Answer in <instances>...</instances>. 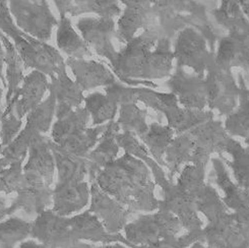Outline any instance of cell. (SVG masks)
Instances as JSON below:
<instances>
[{"label":"cell","instance_id":"obj_1","mask_svg":"<svg viewBox=\"0 0 249 248\" xmlns=\"http://www.w3.org/2000/svg\"><path fill=\"white\" fill-rule=\"evenodd\" d=\"M95 181L108 195L132 213H153L159 209L156 182L150 168L127 153L101 170Z\"/></svg>","mask_w":249,"mask_h":248},{"label":"cell","instance_id":"obj_2","mask_svg":"<svg viewBox=\"0 0 249 248\" xmlns=\"http://www.w3.org/2000/svg\"><path fill=\"white\" fill-rule=\"evenodd\" d=\"M117 142L120 149L142 160L150 168L153 178L163 193V199H159V209L173 213L178 218L186 232L202 229L203 223L198 216L195 200L181 189L176 183L170 181L163 167L151 157L144 144L130 132H119Z\"/></svg>","mask_w":249,"mask_h":248},{"label":"cell","instance_id":"obj_3","mask_svg":"<svg viewBox=\"0 0 249 248\" xmlns=\"http://www.w3.org/2000/svg\"><path fill=\"white\" fill-rule=\"evenodd\" d=\"M108 95L118 106L142 102L146 107L161 112L167 119V125L174 130L175 135L189 132L200 124L213 119L211 110L198 111L183 108L172 93L156 92L150 88H133L116 83L109 88Z\"/></svg>","mask_w":249,"mask_h":248},{"label":"cell","instance_id":"obj_4","mask_svg":"<svg viewBox=\"0 0 249 248\" xmlns=\"http://www.w3.org/2000/svg\"><path fill=\"white\" fill-rule=\"evenodd\" d=\"M9 1L0 0V30L10 38L24 62L25 69L40 71L51 77L66 65L61 53L51 45L41 42L18 28L10 15Z\"/></svg>","mask_w":249,"mask_h":248},{"label":"cell","instance_id":"obj_5","mask_svg":"<svg viewBox=\"0 0 249 248\" xmlns=\"http://www.w3.org/2000/svg\"><path fill=\"white\" fill-rule=\"evenodd\" d=\"M160 37L156 31H143L118 51L116 62L111 71L119 82L133 88L158 87L155 83L146 81V74L152 52Z\"/></svg>","mask_w":249,"mask_h":248},{"label":"cell","instance_id":"obj_6","mask_svg":"<svg viewBox=\"0 0 249 248\" xmlns=\"http://www.w3.org/2000/svg\"><path fill=\"white\" fill-rule=\"evenodd\" d=\"M182 229V225L173 213L158 210L128 222L123 229V236L130 244L151 245L176 237Z\"/></svg>","mask_w":249,"mask_h":248},{"label":"cell","instance_id":"obj_7","mask_svg":"<svg viewBox=\"0 0 249 248\" xmlns=\"http://www.w3.org/2000/svg\"><path fill=\"white\" fill-rule=\"evenodd\" d=\"M8 7L18 28L41 42L47 43L53 28L58 27L59 21L46 0H13Z\"/></svg>","mask_w":249,"mask_h":248},{"label":"cell","instance_id":"obj_8","mask_svg":"<svg viewBox=\"0 0 249 248\" xmlns=\"http://www.w3.org/2000/svg\"><path fill=\"white\" fill-rule=\"evenodd\" d=\"M54 93L49 96L30 114L27 115L26 126L21 129L17 139L4 149L1 160L8 166L11 162L26 158L29 148L38 134H45L50 130L56 110Z\"/></svg>","mask_w":249,"mask_h":248},{"label":"cell","instance_id":"obj_9","mask_svg":"<svg viewBox=\"0 0 249 248\" xmlns=\"http://www.w3.org/2000/svg\"><path fill=\"white\" fill-rule=\"evenodd\" d=\"M178 238L184 248L197 241L207 244L210 248H247L249 245L237 226L232 213H226L210 221L202 229L186 232Z\"/></svg>","mask_w":249,"mask_h":248},{"label":"cell","instance_id":"obj_10","mask_svg":"<svg viewBox=\"0 0 249 248\" xmlns=\"http://www.w3.org/2000/svg\"><path fill=\"white\" fill-rule=\"evenodd\" d=\"M173 54L176 66L188 67L200 76H205L209 67L216 61V53L209 50L205 36L192 27H186L177 34Z\"/></svg>","mask_w":249,"mask_h":248},{"label":"cell","instance_id":"obj_11","mask_svg":"<svg viewBox=\"0 0 249 248\" xmlns=\"http://www.w3.org/2000/svg\"><path fill=\"white\" fill-rule=\"evenodd\" d=\"M31 238L47 248H94L95 245L76 239L69 217L56 215L51 209L41 213L32 222Z\"/></svg>","mask_w":249,"mask_h":248},{"label":"cell","instance_id":"obj_12","mask_svg":"<svg viewBox=\"0 0 249 248\" xmlns=\"http://www.w3.org/2000/svg\"><path fill=\"white\" fill-rule=\"evenodd\" d=\"M231 71L214 61L208 69L205 77L210 110L218 111L221 115L226 116L236 109L240 95L239 85Z\"/></svg>","mask_w":249,"mask_h":248},{"label":"cell","instance_id":"obj_13","mask_svg":"<svg viewBox=\"0 0 249 248\" xmlns=\"http://www.w3.org/2000/svg\"><path fill=\"white\" fill-rule=\"evenodd\" d=\"M53 188L34 171L24 170V179L17 193V196L7 208V217H11L19 210L28 215H40L52 207Z\"/></svg>","mask_w":249,"mask_h":248},{"label":"cell","instance_id":"obj_14","mask_svg":"<svg viewBox=\"0 0 249 248\" xmlns=\"http://www.w3.org/2000/svg\"><path fill=\"white\" fill-rule=\"evenodd\" d=\"M76 27L89 49L101 57L106 58L109 67L115 64L118 51L112 44V39L116 38L115 20L111 18H81Z\"/></svg>","mask_w":249,"mask_h":248},{"label":"cell","instance_id":"obj_15","mask_svg":"<svg viewBox=\"0 0 249 248\" xmlns=\"http://www.w3.org/2000/svg\"><path fill=\"white\" fill-rule=\"evenodd\" d=\"M122 14L117 20L116 39L126 45L140 30H157V19L150 0H123Z\"/></svg>","mask_w":249,"mask_h":248},{"label":"cell","instance_id":"obj_16","mask_svg":"<svg viewBox=\"0 0 249 248\" xmlns=\"http://www.w3.org/2000/svg\"><path fill=\"white\" fill-rule=\"evenodd\" d=\"M170 93L176 96L181 107L205 111L208 106V96L205 76L189 73L182 67L176 66L175 71L167 81Z\"/></svg>","mask_w":249,"mask_h":248},{"label":"cell","instance_id":"obj_17","mask_svg":"<svg viewBox=\"0 0 249 248\" xmlns=\"http://www.w3.org/2000/svg\"><path fill=\"white\" fill-rule=\"evenodd\" d=\"M90 184L89 211L95 215L110 234H121L132 215L130 210L102 190L96 181Z\"/></svg>","mask_w":249,"mask_h":248},{"label":"cell","instance_id":"obj_18","mask_svg":"<svg viewBox=\"0 0 249 248\" xmlns=\"http://www.w3.org/2000/svg\"><path fill=\"white\" fill-rule=\"evenodd\" d=\"M49 89L48 76L40 71H33L26 75L24 83L4 108L3 113H13L17 118L22 120L35 110L42 102Z\"/></svg>","mask_w":249,"mask_h":248},{"label":"cell","instance_id":"obj_19","mask_svg":"<svg viewBox=\"0 0 249 248\" xmlns=\"http://www.w3.org/2000/svg\"><path fill=\"white\" fill-rule=\"evenodd\" d=\"M90 200V184L88 181L56 183L52 194V212L61 217L80 213Z\"/></svg>","mask_w":249,"mask_h":248},{"label":"cell","instance_id":"obj_20","mask_svg":"<svg viewBox=\"0 0 249 248\" xmlns=\"http://www.w3.org/2000/svg\"><path fill=\"white\" fill-rule=\"evenodd\" d=\"M69 223L74 237L80 241H88L99 244H111L118 242L126 246L129 244L123 234L108 233L103 224L89 210L69 217Z\"/></svg>","mask_w":249,"mask_h":248},{"label":"cell","instance_id":"obj_21","mask_svg":"<svg viewBox=\"0 0 249 248\" xmlns=\"http://www.w3.org/2000/svg\"><path fill=\"white\" fill-rule=\"evenodd\" d=\"M65 63L72 71L75 83L83 92L101 87L108 88L118 82L114 72L102 62L67 58Z\"/></svg>","mask_w":249,"mask_h":248},{"label":"cell","instance_id":"obj_22","mask_svg":"<svg viewBox=\"0 0 249 248\" xmlns=\"http://www.w3.org/2000/svg\"><path fill=\"white\" fill-rule=\"evenodd\" d=\"M119 132L120 128L117 122L115 120L109 122L107 124V129L102 134L98 144L86 158L89 182L95 181L101 170L117 160L120 151V146L117 142V135Z\"/></svg>","mask_w":249,"mask_h":248},{"label":"cell","instance_id":"obj_23","mask_svg":"<svg viewBox=\"0 0 249 248\" xmlns=\"http://www.w3.org/2000/svg\"><path fill=\"white\" fill-rule=\"evenodd\" d=\"M55 116L57 120L52 126L50 140L56 144L71 135L88 128L90 120L85 107L74 109L61 104H56Z\"/></svg>","mask_w":249,"mask_h":248},{"label":"cell","instance_id":"obj_24","mask_svg":"<svg viewBox=\"0 0 249 248\" xmlns=\"http://www.w3.org/2000/svg\"><path fill=\"white\" fill-rule=\"evenodd\" d=\"M28 154L29 158L24 166V170L36 172L47 185L51 186L54 182L56 165L49 137L38 134L32 142Z\"/></svg>","mask_w":249,"mask_h":248},{"label":"cell","instance_id":"obj_25","mask_svg":"<svg viewBox=\"0 0 249 248\" xmlns=\"http://www.w3.org/2000/svg\"><path fill=\"white\" fill-rule=\"evenodd\" d=\"M213 168L214 170V181L223 191L222 197L225 206L233 213L249 209V187H241L233 182L224 162L219 158L212 159Z\"/></svg>","mask_w":249,"mask_h":248},{"label":"cell","instance_id":"obj_26","mask_svg":"<svg viewBox=\"0 0 249 248\" xmlns=\"http://www.w3.org/2000/svg\"><path fill=\"white\" fill-rule=\"evenodd\" d=\"M56 7L59 11L60 18L78 17L85 14H96L99 18L120 17L122 8L120 2L115 0H55Z\"/></svg>","mask_w":249,"mask_h":248},{"label":"cell","instance_id":"obj_27","mask_svg":"<svg viewBox=\"0 0 249 248\" xmlns=\"http://www.w3.org/2000/svg\"><path fill=\"white\" fill-rule=\"evenodd\" d=\"M195 142V149L212 155L225 153L226 145L231 138L220 120H209L189 131Z\"/></svg>","mask_w":249,"mask_h":248},{"label":"cell","instance_id":"obj_28","mask_svg":"<svg viewBox=\"0 0 249 248\" xmlns=\"http://www.w3.org/2000/svg\"><path fill=\"white\" fill-rule=\"evenodd\" d=\"M107 124L96 127H88L85 130L71 135L57 144L50 140V144L53 149L64 155L78 159H86L98 144L102 134L106 131Z\"/></svg>","mask_w":249,"mask_h":248},{"label":"cell","instance_id":"obj_29","mask_svg":"<svg viewBox=\"0 0 249 248\" xmlns=\"http://www.w3.org/2000/svg\"><path fill=\"white\" fill-rule=\"evenodd\" d=\"M216 63L225 69L241 67L249 71V37L235 38L226 35L219 40Z\"/></svg>","mask_w":249,"mask_h":248},{"label":"cell","instance_id":"obj_30","mask_svg":"<svg viewBox=\"0 0 249 248\" xmlns=\"http://www.w3.org/2000/svg\"><path fill=\"white\" fill-rule=\"evenodd\" d=\"M212 15L222 28L228 31V35L235 38L249 37V21L246 18L239 1L227 0L213 9Z\"/></svg>","mask_w":249,"mask_h":248},{"label":"cell","instance_id":"obj_31","mask_svg":"<svg viewBox=\"0 0 249 248\" xmlns=\"http://www.w3.org/2000/svg\"><path fill=\"white\" fill-rule=\"evenodd\" d=\"M0 42L5 51V59L4 64L6 65L5 71V80L7 93L5 96V105H9L10 101L13 100L16 93L18 91L20 85H22L25 80V65L22 62L18 52L17 51L14 43L0 30Z\"/></svg>","mask_w":249,"mask_h":248},{"label":"cell","instance_id":"obj_32","mask_svg":"<svg viewBox=\"0 0 249 248\" xmlns=\"http://www.w3.org/2000/svg\"><path fill=\"white\" fill-rule=\"evenodd\" d=\"M56 43L58 49L67 55V58L87 59L93 56V51L89 49L83 37L75 32L69 17H62L59 19Z\"/></svg>","mask_w":249,"mask_h":248},{"label":"cell","instance_id":"obj_33","mask_svg":"<svg viewBox=\"0 0 249 248\" xmlns=\"http://www.w3.org/2000/svg\"><path fill=\"white\" fill-rule=\"evenodd\" d=\"M194 151L195 142L190 132L175 135V138L168 146L164 157L170 181L174 182L175 175L181 172L180 169L191 163Z\"/></svg>","mask_w":249,"mask_h":248},{"label":"cell","instance_id":"obj_34","mask_svg":"<svg viewBox=\"0 0 249 248\" xmlns=\"http://www.w3.org/2000/svg\"><path fill=\"white\" fill-rule=\"evenodd\" d=\"M240 95L236 109L226 116L224 126L230 137H240L249 140V89L244 81L243 74L238 73Z\"/></svg>","mask_w":249,"mask_h":248},{"label":"cell","instance_id":"obj_35","mask_svg":"<svg viewBox=\"0 0 249 248\" xmlns=\"http://www.w3.org/2000/svg\"><path fill=\"white\" fill-rule=\"evenodd\" d=\"M48 91L54 93L56 103L71 108H80L85 102L84 92L66 73V65L62 66L55 75L50 77Z\"/></svg>","mask_w":249,"mask_h":248},{"label":"cell","instance_id":"obj_36","mask_svg":"<svg viewBox=\"0 0 249 248\" xmlns=\"http://www.w3.org/2000/svg\"><path fill=\"white\" fill-rule=\"evenodd\" d=\"M175 138V132L168 125L160 123L149 124V129L139 140L144 144L151 157L161 167H165L164 157L168 146Z\"/></svg>","mask_w":249,"mask_h":248},{"label":"cell","instance_id":"obj_37","mask_svg":"<svg viewBox=\"0 0 249 248\" xmlns=\"http://www.w3.org/2000/svg\"><path fill=\"white\" fill-rule=\"evenodd\" d=\"M174 60L171 40L166 37H160L151 55L146 81L153 82L154 80L170 77Z\"/></svg>","mask_w":249,"mask_h":248},{"label":"cell","instance_id":"obj_38","mask_svg":"<svg viewBox=\"0 0 249 248\" xmlns=\"http://www.w3.org/2000/svg\"><path fill=\"white\" fill-rule=\"evenodd\" d=\"M85 108L89 112L93 127L114 121L119 106L107 95L92 93L85 98Z\"/></svg>","mask_w":249,"mask_h":248},{"label":"cell","instance_id":"obj_39","mask_svg":"<svg viewBox=\"0 0 249 248\" xmlns=\"http://www.w3.org/2000/svg\"><path fill=\"white\" fill-rule=\"evenodd\" d=\"M51 145V144H50ZM56 171H57V182L70 183L83 182L88 177V163L87 159H78L64 155L57 150L53 149Z\"/></svg>","mask_w":249,"mask_h":248},{"label":"cell","instance_id":"obj_40","mask_svg":"<svg viewBox=\"0 0 249 248\" xmlns=\"http://www.w3.org/2000/svg\"><path fill=\"white\" fill-rule=\"evenodd\" d=\"M225 153H228L232 157V161L224 159L233 172L235 182L241 187H249V142L246 146H242L239 142L230 138Z\"/></svg>","mask_w":249,"mask_h":248},{"label":"cell","instance_id":"obj_41","mask_svg":"<svg viewBox=\"0 0 249 248\" xmlns=\"http://www.w3.org/2000/svg\"><path fill=\"white\" fill-rule=\"evenodd\" d=\"M118 119L116 120L122 132L133 133L138 139L148 131L149 124L146 123L148 111L142 109L138 104H125L119 106Z\"/></svg>","mask_w":249,"mask_h":248},{"label":"cell","instance_id":"obj_42","mask_svg":"<svg viewBox=\"0 0 249 248\" xmlns=\"http://www.w3.org/2000/svg\"><path fill=\"white\" fill-rule=\"evenodd\" d=\"M32 222L9 217L0 222V248H16L31 237Z\"/></svg>","mask_w":249,"mask_h":248},{"label":"cell","instance_id":"obj_43","mask_svg":"<svg viewBox=\"0 0 249 248\" xmlns=\"http://www.w3.org/2000/svg\"><path fill=\"white\" fill-rule=\"evenodd\" d=\"M195 202L197 212L202 213L208 222L214 220L226 213H229L228 208L225 206L216 188L208 183L196 196Z\"/></svg>","mask_w":249,"mask_h":248},{"label":"cell","instance_id":"obj_44","mask_svg":"<svg viewBox=\"0 0 249 248\" xmlns=\"http://www.w3.org/2000/svg\"><path fill=\"white\" fill-rule=\"evenodd\" d=\"M176 184L195 200L199 191L207 184L206 172L188 164L181 170Z\"/></svg>","mask_w":249,"mask_h":248},{"label":"cell","instance_id":"obj_45","mask_svg":"<svg viewBox=\"0 0 249 248\" xmlns=\"http://www.w3.org/2000/svg\"><path fill=\"white\" fill-rule=\"evenodd\" d=\"M22 158L11 162L3 170L0 171V194H17L24 179V161Z\"/></svg>","mask_w":249,"mask_h":248},{"label":"cell","instance_id":"obj_46","mask_svg":"<svg viewBox=\"0 0 249 248\" xmlns=\"http://www.w3.org/2000/svg\"><path fill=\"white\" fill-rule=\"evenodd\" d=\"M22 120L17 118L13 113H3L0 121V131H1V142L4 146H8L13 142L21 131Z\"/></svg>","mask_w":249,"mask_h":248},{"label":"cell","instance_id":"obj_47","mask_svg":"<svg viewBox=\"0 0 249 248\" xmlns=\"http://www.w3.org/2000/svg\"><path fill=\"white\" fill-rule=\"evenodd\" d=\"M234 220L241 231L243 237L249 244V209L232 213Z\"/></svg>","mask_w":249,"mask_h":248},{"label":"cell","instance_id":"obj_48","mask_svg":"<svg viewBox=\"0 0 249 248\" xmlns=\"http://www.w3.org/2000/svg\"><path fill=\"white\" fill-rule=\"evenodd\" d=\"M127 247L129 248H184L182 244H181L177 236L176 237L167 238L165 240H162L160 242H157L151 245H133L129 243Z\"/></svg>","mask_w":249,"mask_h":248},{"label":"cell","instance_id":"obj_49","mask_svg":"<svg viewBox=\"0 0 249 248\" xmlns=\"http://www.w3.org/2000/svg\"><path fill=\"white\" fill-rule=\"evenodd\" d=\"M4 59H5V51L1 42H0V82L2 83L4 88H6V80H5V74L3 71Z\"/></svg>","mask_w":249,"mask_h":248},{"label":"cell","instance_id":"obj_50","mask_svg":"<svg viewBox=\"0 0 249 248\" xmlns=\"http://www.w3.org/2000/svg\"><path fill=\"white\" fill-rule=\"evenodd\" d=\"M18 248H47L44 244L38 242L37 240L34 239H28L24 242H21Z\"/></svg>","mask_w":249,"mask_h":248},{"label":"cell","instance_id":"obj_51","mask_svg":"<svg viewBox=\"0 0 249 248\" xmlns=\"http://www.w3.org/2000/svg\"><path fill=\"white\" fill-rule=\"evenodd\" d=\"M7 206H6V199L2 196H0V222L3 221L7 217Z\"/></svg>","mask_w":249,"mask_h":248},{"label":"cell","instance_id":"obj_52","mask_svg":"<svg viewBox=\"0 0 249 248\" xmlns=\"http://www.w3.org/2000/svg\"><path fill=\"white\" fill-rule=\"evenodd\" d=\"M94 248H129V247L117 242V243H111V244H100V245L94 246Z\"/></svg>","mask_w":249,"mask_h":248},{"label":"cell","instance_id":"obj_53","mask_svg":"<svg viewBox=\"0 0 249 248\" xmlns=\"http://www.w3.org/2000/svg\"><path fill=\"white\" fill-rule=\"evenodd\" d=\"M239 4L243 10L246 18L249 21V0H242V1H239Z\"/></svg>","mask_w":249,"mask_h":248},{"label":"cell","instance_id":"obj_54","mask_svg":"<svg viewBox=\"0 0 249 248\" xmlns=\"http://www.w3.org/2000/svg\"><path fill=\"white\" fill-rule=\"evenodd\" d=\"M2 97H3V89L0 88V121H1L3 112H4V107L2 105Z\"/></svg>","mask_w":249,"mask_h":248},{"label":"cell","instance_id":"obj_55","mask_svg":"<svg viewBox=\"0 0 249 248\" xmlns=\"http://www.w3.org/2000/svg\"><path fill=\"white\" fill-rule=\"evenodd\" d=\"M187 248H210L209 246L205 245V243H202L200 241H197V242H195L194 244H191L190 246H188Z\"/></svg>","mask_w":249,"mask_h":248},{"label":"cell","instance_id":"obj_56","mask_svg":"<svg viewBox=\"0 0 249 248\" xmlns=\"http://www.w3.org/2000/svg\"><path fill=\"white\" fill-rule=\"evenodd\" d=\"M3 151H4V146L1 142V131H0V159H1L3 156Z\"/></svg>","mask_w":249,"mask_h":248},{"label":"cell","instance_id":"obj_57","mask_svg":"<svg viewBox=\"0 0 249 248\" xmlns=\"http://www.w3.org/2000/svg\"><path fill=\"white\" fill-rule=\"evenodd\" d=\"M7 167V165L1 160V159H0V171H1V170H3V169L4 168H6Z\"/></svg>","mask_w":249,"mask_h":248},{"label":"cell","instance_id":"obj_58","mask_svg":"<svg viewBox=\"0 0 249 248\" xmlns=\"http://www.w3.org/2000/svg\"><path fill=\"white\" fill-rule=\"evenodd\" d=\"M247 248H249V245H248V246H247Z\"/></svg>","mask_w":249,"mask_h":248}]
</instances>
